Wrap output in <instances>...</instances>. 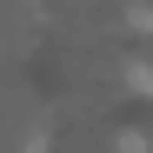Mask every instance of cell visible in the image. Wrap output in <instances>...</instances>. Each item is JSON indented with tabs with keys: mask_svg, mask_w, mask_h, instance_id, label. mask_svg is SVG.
Here are the masks:
<instances>
[{
	"mask_svg": "<svg viewBox=\"0 0 153 153\" xmlns=\"http://www.w3.org/2000/svg\"><path fill=\"white\" fill-rule=\"evenodd\" d=\"M126 80H133V93L153 100V67H146V60H126Z\"/></svg>",
	"mask_w": 153,
	"mask_h": 153,
	"instance_id": "cell-1",
	"label": "cell"
},
{
	"mask_svg": "<svg viewBox=\"0 0 153 153\" xmlns=\"http://www.w3.org/2000/svg\"><path fill=\"white\" fill-rule=\"evenodd\" d=\"M120 153H146V133H120Z\"/></svg>",
	"mask_w": 153,
	"mask_h": 153,
	"instance_id": "cell-3",
	"label": "cell"
},
{
	"mask_svg": "<svg viewBox=\"0 0 153 153\" xmlns=\"http://www.w3.org/2000/svg\"><path fill=\"white\" fill-rule=\"evenodd\" d=\"M126 20H133V27H153V0H140V7L126 13Z\"/></svg>",
	"mask_w": 153,
	"mask_h": 153,
	"instance_id": "cell-2",
	"label": "cell"
}]
</instances>
